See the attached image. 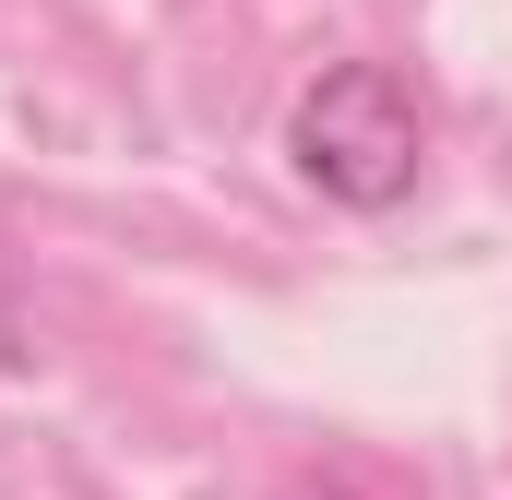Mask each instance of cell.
Wrapping results in <instances>:
<instances>
[{
  "label": "cell",
  "instance_id": "6da1fadb",
  "mask_svg": "<svg viewBox=\"0 0 512 500\" xmlns=\"http://www.w3.org/2000/svg\"><path fill=\"white\" fill-rule=\"evenodd\" d=\"M286 167L346 203V215H393L429 167V96L405 60H334L322 84H298L286 108Z\"/></svg>",
  "mask_w": 512,
  "mask_h": 500
}]
</instances>
